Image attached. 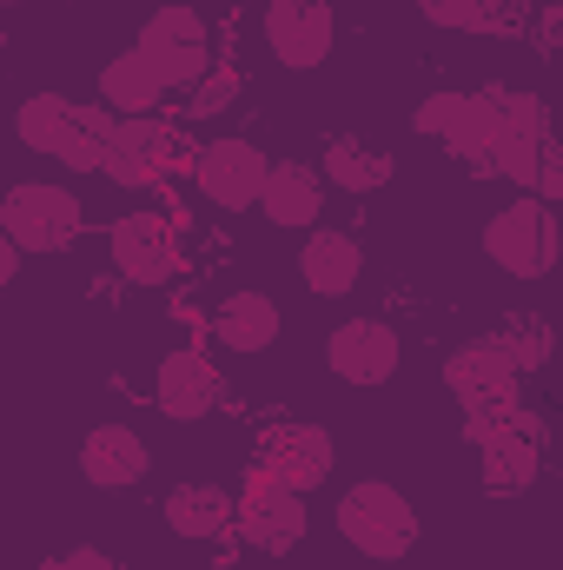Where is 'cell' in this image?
Instances as JSON below:
<instances>
[{"label":"cell","instance_id":"obj_1","mask_svg":"<svg viewBox=\"0 0 563 570\" xmlns=\"http://www.w3.org/2000/svg\"><path fill=\"white\" fill-rule=\"evenodd\" d=\"M13 140L40 159H53L60 173H100L107 140H113V114L100 100H67V94H27L13 107Z\"/></svg>","mask_w":563,"mask_h":570},{"label":"cell","instance_id":"obj_2","mask_svg":"<svg viewBox=\"0 0 563 570\" xmlns=\"http://www.w3.org/2000/svg\"><path fill=\"white\" fill-rule=\"evenodd\" d=\"M332 524H338V538H345L358 558H372V564H398V558L418 551V511H412V498H405L398 484H385V478L345 484Z\"/></svg>","mask_w":563,"mask_h":570},{"label":"cell","instance_id":"obj_3","mask_svg":"<svg viewBox=\"0 0 563 570\" xmlns=\"http://www.w3.org/2000/svg\"><path fill=\"white\" fill-rule=\"evenodd\" d=\"M484 259L497 266V273H511V279L537 285L551 279L563 266V226H557V206H544L537 193H517L511 206H497L491 219H484Z\"/></svg>","mask_w":563,"mask_h":570},{"label":"cell","instance_id":"obj_4","mask_svg":"<svg viewBox=\"0 0 563 570\" xmlns=\"http://www.w3.org/2000/svg\"><path fill=\"white\" fill-rule=\"evenodd\" d=\"M0 233L27 259H47V253H67L87 233V206L67 179H13L0 193Z\"/></svg>","mask_w":563,"mask_h":570},{"label":"cell","instance_id":"obj_5","mask_svg":"<svg viewBox=\"0 0 563 570\" xmlns=\"http://www.w3.org/2000/svg\"><path fill=\"white\" fill-rule=\"evenodd\" d=\"M213 213H259L266 199V179H273V159L266 146L246 140V134H213L186 153V173H179Z\"/></svg>","mask_w":563,"mask_h":570},{"label":"cell","instance_id":"obj_6","mask_svg":"<svg viewBox=\"0 0 563 570\" xmlns=\"http://www.w3.org/2000/svg\"><path fill=\"white\" fill-rule=\"evenodd\" d=\"M544 438H551V425H544L531 405H517L511 419H464V444L477 451V484L497 491V498L537 484V471H544Z\"/></svg>","mask_w":563,"mask_h":570},{"label":"cell","instance_id":"obj_7","mask_svg":"<svg viewBox=\"0 0 563 570\" xmlns=\"http://www.w3.org/2000/svg\"><path fill=\"white\" fill-rule=\"evenodd\" d=\"M444 392L457 399L464 419H511L524 405V372L504 352V338L484 332V338H464L444 352Z\"/></svg>","mask_w":563,"mask_h":570},{"label":"cell","instance_id":"obj_8","mask_svg":"<svg viewBox=\"0 0 563 570\" xmlns=\"http://www.w3.org/2000/svg\"><path fill=\"white\" fill-rule=\"evenodd\" d=\"M134 47L166 73L172 94H192V87L213 73V20H206L199 7H186V0L152 7L140 20V40H134Z\"/></svg>","mask_w":563,"mask_h":570},{"label":"cell","instance_id":"obj_9","mask_svg":"<svg viewBox=\"0 0 563 570\" xmlns=\"http://www.w3.org/2000/svg\"><path fill=\"white\" fill-rule=\"evenodd\" d=\"M107 259L127 285H146V292L186 273V246H179V226L166 213H120L107 226Z\"/></svg>","mask_w":563,"mask_h":570},{"label":"cell","instance_id":"obj_10","mask_svg":"<svg viewBox=\"0 0 563 570\" xmlns=\"http://www.w3.org/2000/svg\"><path fill=\"white\" fill-rule=\"evenodd\" d=\"M398 365H405V338H398L392 318L358 312V318H338V325L325 332V372L345 379V385H358V392L392 385Z\"/></svg>","mask_w":563,"mask_h":570},{"label":"cell","instance_id":"obj_11","mask_svg":"<svg viewBox=\"0 0 563 570\" xmlns=\"http://www.w3.org/2000/svg\"><path fill=\"white\" fill-rule=\"evenodd\" d=\"M259 40L285 73H318L338 47V13H332V0H266Z\"/></svg>","mask_w":563,"mask_h":570},{"label":"cell","instance_id":"obj_12","mask_svg":"<svg viewBox=\"0 0 563 570\" xmlns=\"http://www.w3.org/2000/svg\"><path fill=\"white\" fill-rule=\"evenodd\" d=\"M332 471H338V444H332V431L312 425V419H285L259 438V458H253V478H279L292 491H318V484H332Z\"/></svg>","mask_w":563,"mask_h":570},{"label":"cell","instance_id":"obj_13","mask_svg":"<svg viewBox=\"0 0 563 570\" xmlns=\"http://www.w3.org/2000/svg\"><path fill=\"white\" fill-rule=\"evenodd\" d=\"M172 173H186V153L172 140V127H166V114H152V120H113V140H107V166H100V179L107 186H159V179H172Z\"/></svg>","mask_w":563,"mask_h":570},{"label":"cell","instance_id":"obj_14","mask_svg":"<svg viewBox=\"0 0 563 570\" xmlns=\"http://www.w3.org/2000/svg\"><path fill=\"white\" fill-rule=\"evenodd\" d=\"M219 392H226V385H219L206 345H172V352L159 358V372H152V405H159V419H172V425L213 419Z\"/></svg>","mask_w":563,"mask_h":570},{"label":"cell","instance_id":"obj_15","mask_svg":"<svg viewBox=\"0 0 563 570\" xmlns=\"http://www.w3.org/2000/svg\"><path fill=\"white\" fill-rule=\"evenodd\" d=\"M285 332V312L279 298L266 292V285H233L213 312H206V338L219 345V352H273Z\"/></svg>","mask_w":563,"mask_h":570},{"label":"cell","instance_id":"obj_16","mask_svg":"<svg viewBox=\"0 0 563 570\" xmlns=\"http://www.w3.org/2000/svg\"><path fill=\"white\" fill-rule=\"evenodd\" d=\"M239 538L266 558H285L298 551L305 538V491H292L279 478H253V491L239 498Z\"/></svg>","mask_w":563,"mask_h":570},{"label":"cell","instance_id":"obj_17","mask_svg":"<svg viewBox=\"0 0 563 570\" xmlns=\"http://www.w3.org/2000/svg\"><path fill=\"white\" fill-rule=\"evenodd\" d=\"M80 478L93 491H134V484L152 478V444L134 425L107 419V425H93L80 438Z\"/></svg>","mask_w":563,"mask_h":570},{"label":"cell","instance_id":"obj_18","mask_svg":"<svg viewBox=\"0 0 563 570\" xmlns=\"http://www.w3.org/2000/svg\"><path fill=\"white\" fill-rule=\"evenodd\" d=\"M159 518L186 544H219L226 531H239V498L226 484H213V478H186V484H172L159 498Z\"/></svg>","mask_w":563,"mask_h":570},{"label":"cell","instance_id":"obj_19","mask_svg":"<svg viewBox=\"0 0 563 570\" xmlns=\"http://www.w3.org/2000/svg\"><path fill=\"white\" fill-rule=\"evenodd\" d=\"M325 193H332V179L318 173V159H273L259 213L279 233H312V226H325Z\"/></svg>","mask_w":563,"mask_h":570},{"label":"cell","instance_id":"obj_20","mask_svg":"<svg viewBox=\"0 0 563 570\" xmlns=\"http://www.w3.org/2000/svg\"><path fill=\"white\" fill-rule=\"evenodd\" d=\"M298 279H305L312 298H345V292H358V279H365V246H358V233L312 226V233L298 239Z\"/></svg>","mask_w":563,"mask_h":570},{"label":"cell","instance_id":"obj_21","mask_svg":"<svg viewBox=\"0 0 563 570\" xmlns=\"http://www.w3.org/2000/svg\"><path fill=\"white\" fill-rule=\"evenodd\" d=\"M166 73L146 60L140 47H127V53H113L107 67H100V107L113 114V120H152V114H166Z\"/></svg>","mask_w":563,"mask_h":570},{"label":"cell","instance_id":"obj_22","mask_svg":"<svg viewBox=\"0 0 563 570\" xmlns=\"http://www.w3.org/2000/svg\"><path fill=\"white\" fill-rule=\"evenodd\" d=\"M318 173H325L338 193H378V186H392L398 159H392L385 146L358 140V134H332L325 153H318Z\"/></svg>","mask_w":563,"mask_h":570},{"label":"cell","instance_id":"obj_23","mask_svg":"<svg viewBox=\"0 0 563 570\" xmlns=\"http://www.w3.org/2000/svg\"><path fill=\"white\" fill-rule=\"evenodd\" d=\"M497 127H504V114H497L491 87H477V94L464 100L457 127L444 134V153H451L457 166H471V173H491V166H497Z\"/></svg>","mask_w":563,"mask_h":570},{"label":"cell","instance_id":"obj_24","mask_svg":"<svg viewBox=\"0 0 563 570\" xmlns=\"http://www.w3.org/2000/svg\"><path fill=\"white\" fill-rule=\"evenodd\" d=\"M497 338H504V352L517 358L524 379L544 372V365L557 358V332H551V318H537V312H511V318L497 325Z\"/></svg>","mask_w":563,"mask_h":570},{"label":"cell","instance_id":"obj_25","mask_svg":"<svg viewBox=\"0 0 563 570\" xmlns=\"http://www.w3.org/2000/svg\"><path fill=\"white\" fill-rule=\"evenodd\" d=\"M239 100H246V80L226 73V67H213V73L186 94V120H192V127H213V120H226Z\"/></svg>","mask_w":563,"mask_h":570},{"label":"cell","instance_id":"obj_26","mask_svg":"<svg viewBox=\"0 0 563 570\" xmlns=\"http://www.w3.org/2000/svg\"><path fill=\"white\" fill-rule=\"evenodd\" d=\"M491 100H497L504 127H517V134H531V140H557V134H551V100H544V94H524V87H497V80H491Z\"/></svg>","mask_w":563,"mask_h":570},{"label":"cell","instance_id":"obj_27","mask_svg":"<svg viewBox=\"0 0 563 570\" xmlns=\"http://www.w3.org/2000/svg\"><path fill=\"white\" fill-rule=\"evenodd\" d=\"M531 27V0H471V13H464V33H497V40H511V33H524Z\"/></svg>","mask_w":563,"mask_h":570},{"label":"cell","instance_id":"obj_28","mask_svg":"<svg viewBox=\"0 0 563 570\" xmlns=\"http://www.w3.org/2000/svg\"><path fill=\"white\" fill-rule=\"evenodd\" d=\"M464 100H471V94H457V87L424 94L418 107H412V134H424V140L444 146V134H451V127H457V114H464Z\"/></svg>","mask_w":563,"mask_h":570},{"label":"cell","instance_id":"obj_29","mask_svg":"<svg viewBox=\"0 0 563 570\" xmlns=\"http://www.w3.org/2000/svg\"><path fill=\"white\" fill-rule=\"evenodd\" d=\"M544 206H563V140L544 146V166H537V186H531Z\"/></svg>","mask_w":563,"mask_h":570},{"label":"cell","instance_id":"obj_30","mask_svg":"<svg viewBox=\"0 0 563 570\" xmlns=\"http://www.w3.org/2000/svg\"><path fill=\"white\" fill-rule=\"evenodd\" d=\"M40 570H120V558H107L100 544H73V551H60V558H47Z\"/></svg>","mask_w":563,"mask_h":570},{"label":"cell","instance_id":"obj_31","mask_svg":"<svg viewBox=\"0 0 563 570\" xmlns=\"http://www.w3.org/2000/svg\"><path fill=\"white\" fill-rule=\"evenodd\" d=\"M418 13L431 27H457L464 33V13H471V0H418Z\"/></svg>","mask_w":563,"mask_h":570},{"label":"cell","instance_id":"obj_32","mask_svg":"<svg viewBox=\"0 0 563 570\" xmlns=\"http://www.w3.org/2000/svg\"><path fill=\"white\" fill-rule=\"evenodd\" d=\"M20 266H27V253H20V246H13V239L0 233V285H13V279H20Z\"/></svg>","mask_w":563,"mask_h":570},{"label":"cell","instance_id":"obj_33","mask_svg":"<svg viewBox=\"0 0 563 570\" xmlns=\"http://www.w3.org/2000/svg\"><path fill=\"white\" fill-rule=\"evenodd\" d=\"M60 7H80V0H60Z\"/></svg>","mask_w":563,"mask_h":570},{"label":"cell","instance_id":"obj_34","mask_svg":"<svg viewBox=\"0 0 563 570\" xmlns=\"http://www.w3.org/2000/svg\"><path fill=\"white\" fill-rule=\"evenodd\" d=\"M7 7H20V0H7Z\"/></svg>","mask_w":563,"mask_h":570}]
</instances>
